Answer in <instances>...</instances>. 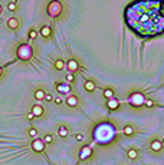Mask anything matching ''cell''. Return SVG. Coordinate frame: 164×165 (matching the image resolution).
Returning <instances> with one entry per match:
<instances>
[{
	"label": "cell",
	"instance_id": "cell-1",
	"mask_svg": "<svg viewBox=\"0 0 164 165\" xmlns=\"http://www.w3.org/2000/svg\"><path fill=\"white\" fill-rule=\"evenodd\" d=\"M125 23L137 35L150 37L164 32V0H137L125 9Z\"/></svg>",
	"mask_w": 164,
	"mask_h": 165
},
{
	"label": "cell",
	"instance_id": "cell-2",
	"mask_svg": "<svg viewBox=\"0 0 164 165\" xmlns=\"http://www.w3.org/2000/svg\"><path fill=\"white\" fill-rule=\"evenodd\" d=\"M115 128L114 125L108 124V122H104V124H99L95 129H94V138H95L97 142L99 144H108L115 138Z\"/></svg>",
	"mask_w": 164,
	"mask_h": 165
},
{
	"label": "cell",
	"instance_id": "cell-3",
	"mask_svg": "<svg viewBox=\"0 0 164 165\" xmlns=\"http://www.w3.org/2000/svg\"><path fill=\"white\" fill-rule=\"evenodd\" d=\"M33 55H35V50H33V46L30 43H22L16 49V56L22 62H29L33 58Z\"/></svg>",
	"mask_w": 164,
	"mask_h": 165
},
{
	"label": "cell",
	"instance_id": "cell-4",
	"mask_svg": "<svg viewBox=\"0 0 164 165\" xmlns=\"http://www.w3.org/2000/svg\"><path fill=\"white\" fill-rule=\"evenodd\" d=\"M62 10H63V6L62 3L59 2V0H52V2L48 5V7H46V12H48V14L53 19L59 17L62 14Z\"/></svg>",
	"mask_w": 164,
	"mask_h": 165
},
{
	"label": "cell",
	"instance_id": "cell-5",
	"mask_svg": "<svg viewBox=\"0 0 164 165\" xmlns=\"http://www.w3.org/2000/svg\"><path fill=\"white\" fill-rule=\"evenodd\" d=\"M128 102L134 106H141L143 103H146V98L143 93H140V92H134L131 93V96L128 98Z\"/></svg>",
	"mask_w": 164,
	"mask_h": 165
},
{
	"label": "cell",
	"instance_id": "cell-6",
	"mask_svg": "<svg viewBox=\"0 0 164 165\" xmlns=\"http://www.w3.org/2000/svg\"><path fill=\"white\" fill-rule=\"evenodd\" d=\"M30 147H32V149H33L35 152L40 154V152H43V151H45V148H46V144L43 142V139H39V138H33V141H32Z\"/></svg>",
	"mask_w": 164,
	"mask_h": 165
},
{
	"label": "cell",
	"instance_id": "cell-7",
	"mask_svg": "<svg viewBox=\"0 0 164 165\" xmlns=\"http://www.w3.org/2000/svg\"><path fill=\"white\" fill-rule=\"evenodd\" d=\"M7 28H9L10 30H17V29L20 28L19 19H17V17H10V19L7 20Z\"/></svg>",
	"mask_w": 164,
	"mask_h": 165
},
{
	"label": "cell",
	"instance_id": "cell-8",
	"mask_svg": "<svg viewBox=\"0 0 164 165\" xmlns=\"http://www.w3.org/2000/svg\"><path fill=\"white\" fill-rule=\"evenodd\" d=\"M92 155V148L91 147H84L82 149H81V152H79V158L81 159H86V158H89Z\"/></svg>",
	"mask_w": 164,
	"mask_h": 165
},
{
	"label": "cell",
	"instance_id": "cell-9",
	"mask_svg": "<svg viewBox=\"0 0 164 165\" xmlns=\"http://www.w3.org/2000/svg\"><path fill=\"white\" fill-rule=\"evenodd\" d=\"M30 112H33V115H35L36 118H40V116H42V115L45 113V111H43V108H42L40 105H38V103L32 106V109H30Z\"/></svg>",
	"mask_w": 164,
	"mask_h": 165
},
{
	"label": "cell",
	"instance_id": "cell-10",
	"mask_svg": "<svg viewBox=\"0 0 164 165\" xmlns=\"http://www.w3.org/2000/svg\"><path fill=\"white\" fill-rule=\"evenodd\" d=\"M66 67L69 69V72H75V70L79 69V65H78V62H76L75 59H71V60H68Z\"/></svg>",
	"mask_w": 164,
	"mask_h": 165
},
{
	"label": "cell",
	"instance_id": "cell-11",
	"mask_svg": "<svg viewBox=\"0 0 164 165\" xmlns=\"http://www.w3.org/2000/svg\"><path fill=\"white\" fill-rule=\"evenodd\" d=\"M107 106H108V109L115 111L117 108L120 106V101H117V99H114V98H109V99H108V102H107Z\"/></svg>",
	"mask_w": 164,
	"mask_h": 165
},
{
	"label": "cell",
	"instance_id": "cell-12",
	"mask_svg": "<svg viewBox=\"0 0 164 165\" xmlns=\"http://www.w3.org/2000/svg\"><path fill=\"white\" fill-rule=\"evenodd\" d=\"M56 89L61 93H69V90H71V88H69L68 83H56Z\"/></svg>",
	"mask_w": 164,
	"mask_h": 165
},
{
	"label": "cell",
	"instance_id": "cell-13",
	"mask_svg": "<svg viewBox=\"0 0 164 165\" xmlns=\"http://www.w3.org/2000/svg\"><path fill=\"white\" fill-rule=\"evenodd\" d=\"M45 95H46V92H45L43 89H40V88H38V89L35 90V93H33V96H35L36 101H42V99H45Z\"/></svg>",
	"mask_w": 164,
	"mask_h": 165
},
{
	"label": "cell",
	"instance_id": "cell-14",
	"mask_svg": "<svg viewBox=\"0 0 164 165\" xmlns=\"http://www.w3.org/2000/svg\"><path fill=\"white\" fill-rule=\"evenodd\" d=\"M66 105H68V106H71V108H75V106L78 105V98H76L75 95L68 96V99H66Z\"/></svg>",
	"mask_w": 164,
	"mask_h": 165
},
{
	"label": "cell",
	"instance_id": "cell-15",
	"mask_svg": "<svg viewBox=\"0 0 164 165\" xmlns=\"http://www.w3.org/2000/svg\"><path fill=\"white\" fill-rule=\"evenodd\" d=\"M40 35L43 36V37H51V35H52V30H51V28L49 26H42V29H40Z\"/></svg>",
	"mask_w": 164,
	"mask_h": 165
},
{
	"label": "cell",
	"instance_id": "cell-16",
	"mask_svg": "<svg viewBox=\"0 0 164 165\" xmlns=\"http://www.w3.org/2000/svg\"><path fill=\"white\" fill-rule=\"evenodd\" d=\"M65 67H66V63H65L62 59H58V60L55 62V69H56V70H63Z\"/></svg>",
	"mask_w": 164,
	"mask_h": 165
},
{
	"label": "cell",
	"instance_id": "cell-17",
	"mask_svg": "<svg viewBox=\"0 0 164 165\" xmlns=\"http://www.w3.org/2000/svg\"><path fill=\"white\" fill-rule=\"evenodd\" d=\"M58 134H59L61 138H66V136H68V128L63 126V125H61V126L58 128Z\"/></svg>",
	"mask_w": 164,
	"mask_h": 165
},
{
	"label": "cell",
	"instance_id": "cell-18",
	"mask_svg": "<svg viewBox=\"0 0 164 165\" xmlns=\"http://www.w3.org/2000/svg\"><path fill=\"white\" fill-rule=\"evenodd\" d=\"M84 88H85L88 92H92V90H95V83H94L92 81H86L85 85H84Z\"/></svg>",
	"mask_w": 164,
	"mask_h": 165
},
{
	"label": "cell",
	"instance_id": "cell-19",
	"mask_svg": "<svg viewBox=\"0 0 164 165\" xmlns=\"http://www.w3.org/2000/svg\"><path fill=\"white\" fill-rule=\"evenodd\" d=\"M151 149L153 151H160L161 149V142L160 141H154V142L151 144Z\"/></svg>",
	"mask_w": 164,
	"mask_h": 165
},
{
	"label": "cell",
	"instance_id": "cell-20",
	"mask_svg": "<svg viewBox=\"0 0 164 165\" xmlns=\"http://www.w3.org/2000/svg\"><path fill=\"white\" fill-rule=\"evenodd\" d=\"M43 142H45V144H52V142H53V136H52L51 134L45 135V138H43Z\"/></svg>",
	"mask_w": 164,
	"mask_h": 165
},
{
	"label": "cell",
	"instance_id": "cell-21",
	"mask_svg": "<svg viewBox=\"0 0 164 165\" xmlns=\"http://www.w3.org/2000/svg\"><path fill=\"white\" fill-rule=\"evenodd\" d=\"M104 95H105L107 99H109V98L114 96V90H112V89H105V90H104Z\"/></svg>",
	"mask_w": 164,
	"mask_h": 165
},
{
	"label": "cell",
	"instance_id": "cell-22",
	"mask_svg": "<svg viewBox=\"0 0 164 165\" xmlns=\"http://www.w3.org/2000/svg\"><path fill=\"white\" fill-rule=\"evenodd\" d=\"M36 37H38V30L30 29L29 30V39H36Z\"/></svg>",
	"mask_w": 164,
	"mask_h": 165
},
{
	"label": "cell",
	"instance_id": "cell-23",
	"mask_svg": "<svg viewBox=\"0 0 164 165\" xmlns=\"http://www.w3.org/2000/svg\"><path fill=\"white\" fill-rule=\"evenodd\" d=\"M28 134H29L32 138H36V136H38V131H36V128H30V129L28 131Z\"/></svg>",
	"mask_w": 164,
	"mask_h": 165
},
{
	"label": "cell",
	"instance_id": "cell-24",
	"mask_svg": "<svg viewBox=\"0 0 164 165\" xmlns=\"http://www.w3.org/2000/svg\"><path fill=\"white\" fill-rule=\"evenodd\" d=\"M7 9H9V12H16L17 10V6H16V3H9L7 5Z\"/></svg>",
	"mask_w": 164,
	"mask_h": 165
},
{
	"label": "cell",
	"instance_id": "cell-25",
	"mask_svg": "<svg viewBox=\"0 0 164 165\" xmlns=\"http://www.w3.org/2000/svg\"><path fill=\"white\" fill-rule=\"evenodd\" d=\"M132 132H134L132 126H125V129H124V134H125V135H131Z\"/></svg>",
	"mask_w": 164,
	"mask_h": 165
},
{
	"label": "cell",
	"instance_id": "cell-26",
	"mask_svg": "<svg viewBox=\"0 0 164 165\" xmlns=\"http://www.w3.org/2000/svg\"><path fill=\"white\" fill-rule=\"evenodd\" d=\"M74 79H75V78H74V75H72V72L66 75V82H68V83H71V82H74Z\"/></svg>",
	"mask_w": 164,
	"mask_h": 165
},
{
	"label": "cell",
	"instance_id": "cell-27",
	"mask_svg": "<svg viewBox=\"0 0 164 165\" xmlns=\"http://www.w3.org/2000/svg\"><path fill=\"white\" fill-rule=\"evenodd\" d=\"M128 156H130L131 159H134V158H137V151H135V149H131V151L128 152Z\"/></svg>",
	"mask_w": 164,
	"mask_h": 165
},
{
	"label": "cell",
	"instance_id": "cell-28",
	"mask_svg": "<svg viewBox=\"0 0 164 165\" xmlns=\"http://www.w3.org/2000/svg\"><path fill=\"white\" fill-rule=\"evenodd\" d=\"M33 118H36V116L33 115V112H28V113H26V119H28V121H32Z\"/></svg>",
	"mask_w": 164,
	"mask_h": 165
},
{
	"label": "cell",
	"instance_id": "cell-29",
	"mask_svg": "<svg viewBox=\"0 0 164 165\" xmlns=\"http://www.w3.org/2000/svg\"><path fill=\"white\" fill-rule=\"evenodd\" d=\"M45 101H48V102H51V101H53V98H52V95H49V93H46V95H45Z\"/></svg>",
	"mask_w": 164,
	"mask_h": 165
},
{
	"label": "cell",
	"instance_id": "cell-30",
	"mask_svg": "<svg viewBox=\"0 0 164 165\" xmlns=\"http://www.w3.org/2000/svg\"><path fill=\"white\" fill-rule=\"evenodd\" d=\"M146 105H147L148 108H151V106H153L154 103H153V101H148V99H146Z\"/></svg>",
	"mask_w": 164,
	"mask_h": 165
},
{
	"label": "cell",
	"instance_id": "cell-31",
	"mask_svg": "<svg viewBox=\"0 0 164 165\" xmlns=\"http://www.w3.org/2000/svg\"><path fill=\"white\" fill-rule=\"evenodd\" d=\"M53 102H55L56 105H61V103H62V99H61V98H56V99H53Z\"/></svg>",
	"mask_w": 164,
	"mask_h": 165
},
{
	"label": "cell",
	"instance_id": "cell-32",
	"mask_svg": "<svg viewBox=\"0 0 164 165\" xmlns=\"http://www.w3.org/2000/svg\"><path fill=\"white\" fill-rule=\"evenodd\" d=\"M76 139H78V141H82V139H84V135L78 134V135H76Z\"/></svg>",
	"mask_w": 164,
	"mask_h": 165
},
{
	"label": "cell",
	"instance_id": "cell-33",
	"mask_svg": "<svg viewBox=\"0 0 164 165\" xmlns=\"http://www.w3.org/2000/svg\"><path fill=\"white\" fill-rule=\"evenodd\" d=\"M2 78H3V67L0 66V79H2Z\"/></svg>",
	"mask_w": 164,
	"mask_h": 165
},
{
	"label": "cell",
	"instance_id": "cell-34",
	"mask_svg": "<svg viewBox=\"0 0 164 165\" xmlns=\"http://www.w3.org/2000/svg\"><path fill=\"white\" fill-rule=\"evenodd\" d=\"M2 12H3V7H2V5H0V14H2Z\"/></svg>",
	"mask_w": 164,
	"mask_h": 165
}]
</instances>
